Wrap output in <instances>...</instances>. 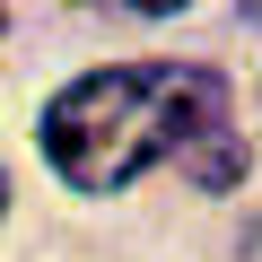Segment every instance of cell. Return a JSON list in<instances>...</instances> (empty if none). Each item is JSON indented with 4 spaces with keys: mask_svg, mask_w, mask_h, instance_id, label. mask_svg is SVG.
I'll return each mask as SVG.
<instances>
[{
    "mask_svg": "<svg viewBox=\"0 0 262 262\" xmlns=\"http://www.w3.org/2000/svg\"><path fill=\"white\" fill-rule=\"evenodd\" d=\"M0 210H9V175H0Z\"/></svg>",
    "mask_w": 262,
    "mask_h": 262,
    "instance_id": "cell-2",
    "label": "cell"
},
{
    "mask_svg": "<svg viewBox=\"0 0 262 262\" xmlns=\"http://www.w3.org/2000/svg\"><path fill=\"white\" fill-rule=\"evenodd\" d=\"M44 158L79 192H114L122 175H140L175 158L201 192L245 184V140L227 122V79L192 61H122L88 70L44 105Z\"/></svg>",
    "mask_w": 262,
    "mask_h": 262,
    "instance_id": "cell-1",
    "label": "cell"
}]
</instances>
